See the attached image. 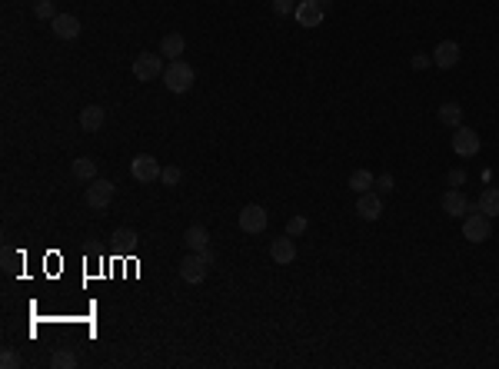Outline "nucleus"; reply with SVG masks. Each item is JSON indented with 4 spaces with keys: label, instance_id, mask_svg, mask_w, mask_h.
Masks as SVG:
<instances>
[{
    "label": "nucleus",
    "instance_id": "14",
    "mask_svg": "<svg viewBox=\"0 0 499 369\" xmlns=\"http://www.w3.org/2000/svg\"><path fill=\"white\" fill-rule=\"evenodd\" d=\"M293 17L300 27H320V23H323V7H320L316 0H303V4H296Z\"/></svg>",
    "mask_w": 499,
    "mask_h": 369
},
{
    "label": "nucleus",
    "instance_id": "15",
    "mask_svg": "<svg viewBox=\"0 0 499 369\" xmlns=\"http://www.w3.org/2000/svg\"><path fill=\"white\" fill-rule=\"evenodd\" d=\"M184 246H186L190 253H203V250H210V233H206V227H200V223L186 227V233H184Z\"/></svg>",
    "mask_w": 499,
    "mask_h": 369
},
{
    "label": "nucleus",
    "instance_id": "16",
    "mask_svg": "<svg viewBox=\"0 0 499 369\" xmlns=\"http://www.w3.org/2000/svg\"><path fill=\"white\" fill-rule=\"evenodd\" d=\"M103 120H107V110L100 107V103H90V107L80 110V127L87 133H97L103 127Z\"/></svg>",
    "mask_w": 499,
    "mask_h": 369
},
{
    "label": "nucleus",
    "instance_id": "5",
    "mask_svg": "<svg viewBox=\"0 0 499 369\" xmlns=\"http://www.w3.org/2000/svg\"><path fill=\"white\" fill-rule=\"evenodd\" d=\"M163 174V166L157 160H153L150 153H137L130 160V176L137 180V183H157Z\"/></svg>",
    "mask_w": 499,
    "mask_h": 369
},
{
    "label": "nucleus",
    "instance_id": "29",
    "mask_svg": "<svg viewBox=\"0 0 499 369\" xmlns=\"http://www.w3.org/2000/svg\"><path fill=\"white\" fill-rule=\"evenodd\" d=\"M113 239H117V243H127V246H130L133 239H137V229H117V233H113Z\"/></svg>",
    "mask_w": 499,
    "mask_h": 369
},
{
    "label": "nucleus",
    "instance_id": "10",
    "mask_svg": "<svg viewBox=\"0 0 499 369\" xmlns=\"http://www.w3.org/2000/svg\"><path fill=\"white\" fill-rule=\"evenodd\" d=\"M357 213L363 220H380L383 217V196L376 193V190H366V193H359V200H357Z\"/></svg>",
    "mask_w": 499,
    "mask_h": 369
},
{
    "label": "nucleus",
    "instance_id": "25",
    "mask_svg": "<svg viewBox=\"0 0 499 369\" xmlns=\"http://www.w3.org/2000/svg\"><path fill=\"white\" fill-rule=\"evenodd\" d=\"M393 190H396V180H393V174L376 176V193L386 196V193H393Z\"/></svg>",
    "mask_w": 499,
    "mask_h": 369
},
{
    "label": "nucleus",
    "instance_id": "24",
    "mask_svg": "<svg viewBox=\"0 0 499 369\" xmlns=\"http://www.w3.org/2000/svg\"><path fill=\"white\" fill-rule=\"evenodd\" d=\"M33 13H37L40 21H54V17H57L54 0H37V7H33Z\"/></svg>",
    "mask_w": 499,
    "mask_h": 369
},
{
    "label": "nucleus",
    "instance_id": "30",
    "mask_svg": "<svg viewBox=\"0 0 499 369\" xmlns=\"http://www.w3.org/2000/svg\"><path fill=\"white\" fill-rule=\"evenodd\" d=\"M410 64H413V70H426V67L433 64V57H423V54H416V57H413V60H410Z\"/></svg>",
    "mask_w": 499,
    "mask_h": 369
},
{
    "label": "nucleus",
    "instance_id": "28",
    "mask_svg": "<svg viewBox=\"0 0 499 369\" xmlns=\"http://www.w3.org/2000/svg\"><path fill=\"white\" fill-rule=\"evenodd\" d=\"M446 180H449V186H463V183H466V170H463V166H456V170L446 174Z\"/></svg>",
    "mask_w": 499,
    "mask_h": 369
},
{
    "label": "nucleus",
    "instance_id": "2",
    "mask_svg": "<svg viewBox=\"0 0 499 369\" xmlns=\"http://www.w3.org/2000/svg\"><path fill=\"white\" fill-rule=\"evenodd\" d=\"M210 266H213V253H210V250L190 253V256H184V260H180V280L190 283V286H196V283L206 280Z\"/></svg>",
    "mask_w": 499,
    "mask_h": 369
},
{
    "label": "nucleus",
    "instance_id": "18",
    "mask_svg": "<svg viewBox=\"0 0 499 369\" xmlns=\"http://www.w3.org/2000/svg\"><path fill=\"white\" fill-rule=\"evenodd\" d=\"M186 50V40H184V33H167L160 40V54L167 57V60H180V54Z\"/></svg>",
    "mask_w": 499,
    "mask_h": 369
},
{
    "label": "nucleus",
    "instance_id": "31",
    "mask_svg": "<svg viewBox=\"0 0 499 369\" xmlns=\"http://www.w3.org/2000/svg\"><path fill=\"white\" fill-rule=\"evenodd\" d=\"M17 363H21V359L13 356V353H4V356H0V366H4V369H13Z\"/></svg>",
    "mask_w": 499,
    "mask_h": 369
},
{
    "label": "nucleus",
    "instance_id": "8",
    "mask_svg": "<svg viewBox=\"0 0 499 369\" xmlns=\"http://www.w3.org/2000/svg\"><path fill=\"white\" fill-rule=\"evenodd\" d=\"M87 207L90 210H107L110 203H113V183L110 180H94V183L87 186Z\"/></svg>",
    "mask_w": 499,
    "mask_h": 369
},
{
    "label": "nucleus",
    "instance_id": "22",
    "mask_svg": "<svg viewBox=\"0 0 499 369\" xmlns=\"http://www.w3.org/2000/svg\"><path fill=\"white\" fill-rule=\"evenodd\" d=\"M80 359H77V353H70V349H57L54 356H50V366L54 369H74Z\"/></svg>",
    "mask_w": 499,
    "mask_h": 369
},
{
    "label": "nucleus",
    "instance_id": "13",
    "mask_svg": "<svg viewBox=\"0 0 499 369\" xmlns=\"http://www.w3.org/2000/svg\"><path fill=\"white\" fill-rule=\"evenodd\" d=\"M459 44L456 40H443V44H436V50H433V64L439 67V70H449V67H456L459 64Z\"/></svg>",
    "mask_w": 499,
    "mask_h": 369
},
{
    "label": "nucleus",
    "instance_id": "27",
    "mask_svg": "<svg viewBox=\"0 0 499 369\" xmlns=\"http://www.w3.org/2000/svg\"><path fill=\"white\" fill-rule=\"evenodd\" d=\"M293 4L296 0H273V13H276V17H290V13H296Z\"/></svg>",
    "mask_w": 499,
    "mask_h": 369
},
{
    "label": "nucleus",
    "instance_id": "19",
    "mask_svg": "<svg viewBox=\"0 0 499 369\" xmlns=\"http://www.w3.org/2000/svg\"><path fill=\"white\" fill-rule=\"evenodd\" d=\"M476 210L486 217H499V186H486L476 200Z\"/></svg>",
    "mask_w": 499,
    "mask_h": 369
},
{
    "label": "nucleus",
    "instance_id": "33",
    "mask_svg": "<svg viewBox=\"0 0 499 369\" xmlns=\"http://www.w3.org/2000/svg\"><path fill=\"white\" fill-rule=\"evenodd\" d=\"M296 4H303V0H296Z\"/></svg>",
    "mask_w": 499,
    "mask_h": 369
},
{
    "label": "nucleus",
    "instance_id": "32",
    "mask_svg": "<svg viewBox=\"0 0 499 369\" xmlns=\"http://www.w3.org/2000/svg\"><path fill=\"white\" fill-rule=\"evenodd\" d=\"M316 4H320V7H323V11H326V7H330V4H333V0H316Z\"/></svg>",
    "mask_w": 499,
    "mask_h": 369
},
{
    "label": "nucleus",
    "instance_id": "26",
    "mask_svg": "<svg viewBox=\"0 0 499 369\" xmlns=\"http://www.w3.org/2000/svg\"><path fill=\"white\" fill-rule=\"evenodd\" d=\"M180 166H163V174H160V183H167V186H176L180 183Z\"/></svg>",
    "mask_w": 499,
    "mask_h": 369
},
{
    "label": "nucleus",
    "instance_id": "1",
    "mask_svg": "<svg viewBox=\"0 0 499 369\" xmlns=\"http://www.w3.org/2000/svg\"><path fill=\"white\" fill-rule=\"evenodd\" d=\"M163 84H167L170 93H186L196 84V70L186 60H170L167 70H163Z\"/></svg>",
    "mask_w": 499,
    "mask_h": 369
},
{
    "label": "nucleus",
    "instance_id": "4",
    "mask_svg": "<svg viewBox=\"0 0 499 369\" xmlns=\"http://www.w3.org/2000/svg\"><path fill=\"white\" fill-rule=\"evenodd\" d=\"M133 76L140 80V84H150V80H157V76H163V54H140V57H133V64H130Z\"/></svg>",
    "mask_w": 499,
    "mask_h": 369
},
{
    "label": "nucleus",
    "instance_id": "21",
    "mask_svg": "<svg viewBox=\"0 0 499 369\" xmlns=\"http://www.w3.org/2000/svg\"><path fill=\"white\" fill-rule=\"evenodd\" d=\"M439 123H446V127H459V123H463V107L453 103V100L443 103V107H439Z\"/></svg>",
    "mask_w": 499,
    "mask_h": 369
},
{
    "label": "nucleus",
    "instance_id": "17",
    "mask_svg": "<svg viewBox=\"0 0 499 369\" xmlns=\"http://www.w3.org/2000/svg\"><path fill=\"white\" fill-rule=\"evenodd\" d=\"M70 174H74V180H80V183H94V180H97V163L90 160V157H77L74 166H70Z\"/></svg>",
    "mask_w": 499,
    "mask_h": 369
},
{
    "label": "nucleus",
    "instance_id": "12",
    "mask_svg": "<svg viewBox=\"0 0 499 369\" xmlns=\"http://www.w3.org/2000/svg\"><path fill=\"white\" fill-rule=\"evenodd\" d=\"M469 200H466V193L459 190V186H453L449 193H443V213L446 217H466L469 213Z\"/></svg>",
    "mask_w": 499,
    "mask_h": 369
},
{
    "label": "nucleus",
    "instance_id": "3",
    "mask_svg": "<svg viewBox=\"0 0 499 369\" xmlns=\"http://www.w3.org/2000/svg\"><path fill=\"white\" fill-rule=\"evenodd\" d=\"M489 233H493V217H486V213H473L469 210L466 217H463V237L469 239V243H486Z\"/></svg>",
    "mask_w": 499,
    "mask_h": 369
},
{
    "label": "nucleus",
    "instance_id": "20",
    "mask_svg": "<svg viewBox=\"0 0 499 369\" xmlns=\"http://www.w3.org/2000/svg\"><path fill=\"white\" fill-rule=\"evenodd\" d=\"M373 186H376V176L369 174L366 166H359V170H353V174H349V190L366 193V190H373Z\"/></svg>",
    "mask_w": 499,
    "mask_h": 369
},
{
    "label": "nucleus",
    "instance_id": "23",
    "mask_svg": "<svg viewBox=\"0 0 499 369\" xmlns=\"http://www.w3.org/2000/svg\"><path fill=\"white\" fill-rule=\"evenodd\" d=\"M306 227H310V223H306V217H300V213H296V217H290L286 220V233H290V237H303L306 233Z\"/></svg>",
    "mask_w": 499,
    "mask_h": 369
},
{
    "label": "nucleus",
    "instance_id": "7",
    "mask_svg": "<svg viewBox=\"0 0 499 369\" xmlns=\"http://www.w3.org/2000/svg\"><path fill=\"white\" fill-rule=\"evenodd\" d=\"M237 223H240V229H243V233H263V229H267V223H270V217H267V210H263L260 203H250V207L240 210Z\"/></svg>",
    "mask_w": 499,
    "mask_h": 369
},
{
    "label": "nucleus",
    "instance_id": "6",
    "mask_svg": "<svg viewBox=\"0 0 499 369\" xmlns=\"http://www.w3.org/2000/svg\"><path fill=\"white\" fill-rule=\"evenodd\" d=\"M483 150V140H479V133L473 130V127H456L453 133V153L456 157H476V153Z\"/></svg>",
    "mask_w": 499,
    "mask_h": 369
},
{
    "label": "nucleus",
    "instance_id": "9",
    "mask_svg": "<svg viewBox=\"0 0 499 369\" xmlns=\"http://www.w3.org/2000/svg\"><path fill=\"white\" fill-rule=\"evenodd\" d=\"M270 260L276 263V266H290V263L296 260V243L290 233H283L280 239H273L270 243Z\"/></svg>",
    "mask_w": 499,
    "mask_h": 369
},
{
    "label": "nucleus",
    "instance_id": "11",
    "mask_svg": "<svg viewBox=\"0 0 499 369\" xmlns=\"http://www.w3.org/2000/svg\"><path fill=\"white\" fill-rule=\"evenodd\" d=\"M50 30L60 40H77L80 37V21H77L74 13H57L54 21H50Z\"/></svg>",
    "mask_w": 499,
    "mask_h": 369
}]
</instances>
